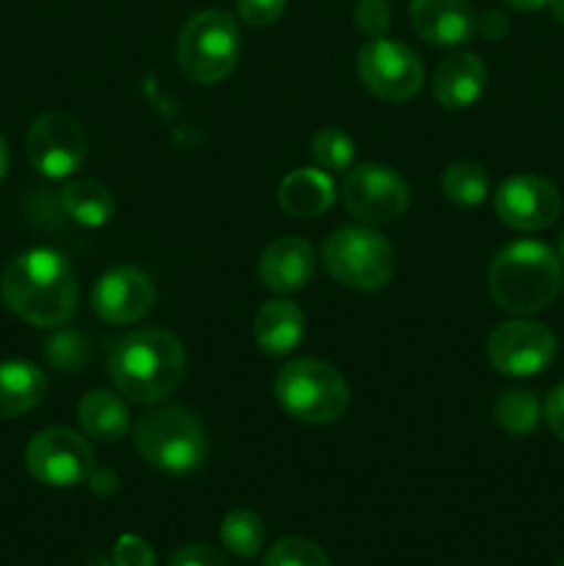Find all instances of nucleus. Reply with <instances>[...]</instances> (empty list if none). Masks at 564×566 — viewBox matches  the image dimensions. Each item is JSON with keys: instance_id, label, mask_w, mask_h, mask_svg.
I'll list each match as a JSON object with an SVG mask.
<instances>
[{"instance_id": "obj_3", "label": "nucleus", "mask_w": 564, "mask_h": 566, "mask_svg": "<svg viewBox=\"0 0 564 566\" xmlns=\"http://www.w3.org/2000/svg\"><path fill=\"white\" fill-rule=\"evenodd\" d=\"M562 282V258L536 241L509 243L490 265L492 298L498 307L514 315H534L551 307Z\"/></svg>"}, {"instance_id": "obj_7", "label": "nucleus", "mask_w": 564, "mask_h": 566, "mask_svg": "<svg viewBox=\"0 0 564 566\" xmlns=\"http://www.w3.org/2000/svg\"><path fill=\"white\" fill-rule=\"evenodd\" d=\"M324 265L341 285L370 293L390 282L396 252L390 241L370 227H343L326 241Z\"/></svg>"}, {"instance_id": "obj_17", "label": "nucleus", "mask_w": 564, "mask_h": 566, "mask_svg": "<svg viewBox=\"0 0 564 566\" xmlns=\"http://www.w3.org/2000/svg\"><path fill=\"white\" fill-rule=\"evenodd\" d=\"M484 86H487L484 61L473 53H451L437 64L431 92H435L437 103L457 111V108H468V105H473L476 99L484 94Z\"/></svg>"}, {"instance_id": "obj_38", "label": "nucleus", "mask_w": 564, "mask_h": 566, "mask_svg": "<svg viewBox=\"0 0 564 566\" xmlns=\"http://www.w3.org/2000/svg\"><path fill=\"white\" fill-rule=\"evenodd\" d=\"M551 11H553V17H556V22H562L564 25V0H551Z\"/></svg>"}, {"instance_id": "obj_27", "label": "nucleus", "mask_w": 564, "mask_h": 566, "mask_svg": "<svg viewBox=\"0 0 564 566\" xmlns=\"http://www.w3.org/2000/svg\"><path fill=\"white\" fill-rule=\"evenodd\" d=\"M313 158L324 171H346L354 164V142L337 127H324L313 138Z\"/></svg>"}, {"instance_id": "obj_10", "label": "nucleus", "mask_w": 564, "mask_h": 566, "mask_svg": "<svg viewBox=\"0 0 564 566\" xmlns=\"http://www.w3.org/2000/svg\"><path fill=\"white\" fill-rule=\"evenodd\" d=\"M25 149L28 160L39 175L50 177V180H64L83 166L88 142L81 122L53 111L33 122L25 138Z\"/></svg>"}, {"instance_id": "obj_26", "label": "nucleus", "mask_w": 564, "mask_h": 566, "mask_svg": "<svg viewBox=\"0 0 564 566\" xmlns=\"http://www.w3.org/2000/svg\"><path fill=\"white\" fill-rule=\"evenodd\" d=\"M263 566H332L330 556L304 536H282L265 551Z\"/></svg>"}, {"instance_id": "obj_25", "label": "nucleus", "mask_w": 564, "mask_h": 566, "mask_svg": "<svg viewBox=\"0 0 564 566\" xmlns=\"http://www.w3.org/2000/svg\"><path fill=\"white\" fill-rule=\"evenodd\" d=\"M442 191L451 199L453 205H462V208H476L487 199L490 193V182H487L484 169L479 164H470V160H457V164L448 166L442 171Z\"/></svg>"}, {"instance_id": "obj_33", "label": "nucleus", "mask_w": 564, "mask_h": 566, "mask_svg": "<svg viewBox=\"0 0 564 566\" xmlns=\"http://www.w3.org/2000/svg\"><path fill=\"white\" fill-rule=\"evenodd\" d=\"M545 418L553 434L564 442V385L553 387V392L545 401Z\"/></svg>"}, {"instance_id": "obj_14", "label": "nucleus", "mask_w": 564, "mask_h": 566, "mask_svg": "<svg viewBox=\"0 0 564 566\" xmlns=\"http://www.w3.org/2000/svg\"><path fill=\"white\" fill-rule=\"evenodd\" d=\"M92 304L105 324H136L153 310L155 285L144 271L119 265L100 276L92 291Z\"/></svg>"}, {"instance_id": "obj_15", "label": "nucleus", "mask_w": 564, "mask_h": 566, "mask_svg": "<svg viewBox=\"0 0 564 566\" xmlns=\"http://www.w3.org/2000/svg\"><path fill=\"white\" fill-rule=\"evenodd\" d=\"M409 22L420 39L440 48H459L479 31L470 0H409Z\"/></svg>"}, {"instance_id": "obj_22", "label": "nucleus", "mask_w": 564, "mask_h": 566, "mask_svg": "<svg viewBox=\"0 0 564 566\" xmlns=\"http://www.w3.org/2000/svg\"><path fill=\"white\" fill-rule=\"evenodd\" d=\"M61 208L75 224L103 227L114 216V197L94 180H72L61 188Z\"/></svg>"}, {"instance_id": "obj_8", "label": "nucleus", "mask_w": 564, "mask_h": 566, "mask_svg": "<svg viewBox=\"0 0 564 566\" xmlns=\"http://www.w3.org/2000/svg\"><path fill=\"white\" fill-rule=\"evenodd\" d=\"M363 86L387 103H407L424 86V64L418 53L393 39H370L357 55Z\"/></svg>"}, {"instance_id": "obj_21", "label": "nucleus", "mask_w": 564, "mask_h": 566, "mask_svg": "<svg viewBox=\"0 0 564 566\" xmlns=\"http://www.w3.org/2000/svg\"><path fill=\"white\" fill-rule=\"evenodd\" d=\"M77 420L83 431L100 442H119L130 431V412L119 396L105 390H92L77 403Z\"/></svg>"}, {"instance_id": "obj_23", "label": "nucleus", "mask_w": 564, "mask_h": 566, "mask_svg": "<svg viewBox=\"0 0 564 566\" xmlns=\"http://www.w3.org/2000/svg\"><path fill=\"white\" fill-rule=\"evenodd\" d=\"M542 403L531 390H506L495 401V423L512 437H529L540 426Z\"/></svg>"}, {"instance_id": "obj_16", "label": "nucleus", "mask_w": 564, "mask_h": 566, "mask_svg": "<svg viewBox=\"0 0 564 566\" xmlns=\"http://www.w3.org/2000/svg\"><path fill=\"white\" fill-rule=\"evenodd\" d=\"M260 280L274 293H296L315 274V252L302 238H276L260 254Z\"/></svg>"}, {"instance_id": "obj_6", "label": "nucleus", "mask_w": 564, "mask_h": 566, "mask_svg": "<svg viewBox=\"0 0 564 566\" xmlns=\"http://www.w3.org/2000/svg\"><path fill=\"white\" fill-rule=\"evenodd\" d=\"M238 55H241V33L236 17L227 11H199L182 25L177 59L188 81L202 86L221 83L236 70Z\"/></svg>"}, {"instance_id": "obj_36", "label": "nucleus", "mask_w": 564, "mask_h": 566, "mask_svg": "<svg viewBox=\"0 0 564 566\" xmlns=\"http://www.w3.org/2000/svg\"><path fill=\"white\" fill-rule=\"evenodd\" d=\"M506 6H512V9L518 11H536V9H545L551 0H503Z\"/></svg>"}, {"instance_id": "obj_40", "label": "nucleus", "mask_w": 564, "mask_h": 566, "mask_svg": "<svg viewBox=\"0 0 564 566\" xmlns=\"http://www.w3.org/2000/svg\"><path fill=\"white\" fill-rule=\"evenodd\" d=\"M94 566H116V564L114 562H105V558H100V562L94 564Z\"/></svg>"}, {"instance_id": "obj_19", "label": "nucleus", "mask_w": 564, "mask_h": 566, "mask_svg": "<svg viewBox=\"0 0 564 566\" xmlns=\"http://www.w3.org/2000/svg\"><path fill=\"white\" fill-rule=\"evenodd\" d=\"M335 202V182L324 169H293L280 182V205L288 216L315 219Z\"/></svg>"}, {"instance_id": "obj_5", "label": "nucleus", "mask_w": 564, "mask_h": 566, "mask_svg": "<svg viewBox=\"0 0 564 566\" xmlns=\"http://www.w3.org/2000/svg\"><path fill=\"white\" fill-rule=\"evenodd\" d=\"M136 448L147 464L169 475H188L208 459L205 426L186 407H166L149 412L136 426Z\"/></svg>"}, {"instance_id": "obj_12", "label": "nucleus", "mask_w": 564, "mask_h": 566, "mask_svg": "<svg viewBox=\"0 0 564 566\" xmlns=\"http://www.w3.org/2000/svg\"><path fill=\"white\" fill-rule=\"evenodd\" d=\"M487 354L498 374L536 376L556 357V337L540 321H506L490 335Z\"/></svg>"}, {"instance_id": "obj_34", "label": "nucleus", "mask_w": 564, "mask_h": 566, "mask_svg": "<svg viewBox=\"0 0 564 566\" xmlns=\"http://www.w3.org/2000/svg\"><path fill=\"white\" fill-rule=\"evenodd\" d=\"M506 31H509L506 17H503L498 9L484 11V14L479 17V33L484 39H490V42H498V39H503V36H506Z\"/></svg>"}, {"instance_id": "obj_1", "label": "nucleus", "mask_w": 564, "mask_h": 566, "mask_svg": "<svg viewBox=\"0 0 564 566\" xmlns=\"http://www.w3.org/2000/svg\"><path fill=\"white\" fill-rule=\"evenodd\" d=\"M0 296L17 318L61 329L77 310L75 269L55 249H28L6 265Z\"/></svg>"}, {"instance_id": "obj_32", "label": "nucleus", "mask_w": 564, "mask_h": 566, "mask_svg": "<svg viewBox=\"0 0 564 566\" xmlns=\"http://www.w3.org/2000/svg\"><path fill=\"white\" fill-rule=\"evenodd\" d=\"M169 566H227V562L210 545H186L169 558Z\"/></svg>"}, {"instance_id": "obj_30", "label": "nucleus", "mask_w": 564, "mask_h": 566, "mask_svg": "<svg viewBox=\"0 0 564 566\" xmlns=\"http://www.w3.org/2000/svg\"><path fill=\"white\" fill-rule=\"evenodd\" d=\"M238 17L252 28H269L285 14V0H236Z\"/></svg>"}, {"instance_id": "obj_4", "label": "nucleus", "mask_w": 564, "mask_h": 566, "mask_svg": "<svg viewBox=\"0 0 564 566\" xmlns=\"http://www.w3.org/2000/svg\"><path fill=\"white\" fill-rule=\"evenodd\" d=\"M274 396L276 403L299 423L326 426L343 418L352 392L335 365L302 357L282 365L274 379Z\"/></svg>"}, {"instance_id": "obj_37", "label": "nucleus", "mask_w": 564, "mask_h": 566, "mask_svg": "<svg viewBox=\"0 0 564 566\" xmlns=\"http://www.w3.org/2000/svg\"><path fill=\"white\" fill-rule=\"evenodd\" d=\"M6 171H9V147H6L3 136H0V182H3Z\"/></svg>"}, {"instance_id": "obj_29", "label": "nucleus", "mask_w": 564, "mask_h": 566, "mask_svg": "<svg viewBox=\"0 0 564 566\" xmlns=\"http://www.w3.org/2000/svg\"><path fill=\"white\" fill-rule=\"evenodd\" d=\"M354 22H357L359 33H365L368 39H382L390 28V6L387 0H357Z\"/></svg>"}, {"instance_id": "obj_24", "label": "nucleus", "mask_w": 564, "mask_h": 566, "mask_svg": "<svg viewBox=\"0 0 564 566\" xmlns=\"http://www.w3.org/2000/svg\"><path fill=\"white\" fill-rule=\"evenodd\" d=\"M219 536L221 545H224L232 556L254 558L263 551L265 525L263 520L254 512H249V509H236V512H230L221 520Z\"/></svg>"}, {"instance_id": "obj_39", "label": "nucleus", "mask_w": 564, "mask_h": 566, "mask_svg": "<svg viewBox=\"0 0 564 566\" xmlns=\"http://www.w3.org/2000/svg\"><path fill=\"white\" fill-rule=\"evenodd\" d=\"M558 258H562V263H564V230H562V235H558Z\"/></svg>"}, {"instance_id": "obj_31", "label": "nucleus", "mask_w": 564, "mask_h": 566, "mask_svg": "<svg viewBox=\"0 0 564 566\" xmlns=\"http://www.w3.org/2000/svg\"><path fill=\"white\" fill-rule=\"evenodd\" d=\"M116 566H155V551L149 547V542H144L142 536L125 534L116 539L114 545V558Z\"/></svg>"}, {"instance_id": "obj_2", "label": "nucleus", "mask_w": 564, "mask_h": 566, "mask_svg": "<svg viewBox=\"0 0 564 566\" xmlns=\"http://www.w3.org/2000/svg\"><path fill=\"white\" fill-rule=\"evenodd\" d=\"M111 381L133 403H158L177 390L186 374L182 343L166 329L127 332L108 357Z\"/></svg>"}, {"instance_id": "obj_9", "label": "nucleus", "mask_w": 564, "mask_h": 566, "mask_svg": "<svg viewBox=\"0 0 564 566\" xmlns=\"http://www.w3.org/2000/svg\"><path fill=\"white\" fill-rule=\"evenodd\" d=\"M25 464L39 484L75 486L92 475L94 451L77 431L44 429L28 442Z\"/></svg>"}, {"instance_id": "obj_35", "label": "nucleus", "mask_w": 564, "mask_h": 566, "mask_svg": "<svg viewBox=\"0 0 564 566\" xmlns=\"http://www.w3.org/2000/svg\"><path fill=\"white\" fill-rule=\"evenodd\" d=\"M88 484H92L94 495L108 497V495H114L116 486H119V479H116L111 470H92V475H88Z\"/></svg>"}, {"instance_id": "obj_13", "label": "nucleus", "mask_w": 564, "mask_h": 566, "mask_svg": "<svg viewBox=\"0 0 564 566\" xmlns=\"http://www.w3.org/2000/svg\"><path fill=\"white\" fill-rule=\"evenodd\" d=\"M495 213L518 232L547 230L562 213V193L540 175H514L495 191Z\"/></svg>"}, {"instance_id": "obj_28", "label": "nucleus", "mask_w": 564, "mask_h": 566, "mask_svg": "<svg viewBox=\"0 0 564 566\" xmlns=\"http://www.w3.org/2000/svg\"><path fill=\"white\" fill-rule=\"evenodd\" d=\"M44 354H48V363L59 370H75L88 359L86 340H83L77 332H70V329L50 337L48 346H44Z\"/></svg>"}, {"instance_id": "obj_20", "label": "nucleus", "mask_w": 564, "mask_h": 566, "mask_svg": "<svg viewBox=\"0 0 564 566\" xmlns=\"http://www.w3.org/2000/svg\"><path fill=\"white\" fill-rule=\"evenodd\" d=\"M48 392L42 370L25 359L0 363V418H20L39 407Z\"/></svg>"}, {"instance_id": "obj_18", "label": "nucleus", "mask_w": 564, "mask_h": 566, "mask_svg": "<svg viewBox=\"0 0 564 566\" xmlns=\"http://www.w3.org/2000/svg\"><path fill=\"white\" fill-rule=\"evenodd\" d=\"M307 321L299 304L288 298H271L254 315V340L271 357H285L304 340Z\"/></svg>"}, {"instance_id": "obj_11", "label": "nucleus", "mask_w": 564, "mask_h": 566, "mask_svg": "<svg viewBox=\"0 0 564 566\" xmlns=\"http://www.w3.org/2000/svg\"><path fill=\"white\" fill-rule=\"evenodd\" d=\"M346 210L368 224H385L404 216L409 205V186L398 171L379 164H363L348 169L343 182Z\"/></svg>"}]
</instances>
